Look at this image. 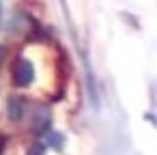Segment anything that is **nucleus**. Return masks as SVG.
Returning a JSON list of instances; mask_svg holds the SVG:
<instances>
[{
    "label": "nucleus",
    "mask_w": 157,
    "mask_h": 155,
    "mask_svg": "<svg viewBox=\"0 0 157 155\" xmlns=\"http://www.w3.org/2000/svg\"><path fill=\"white\" fill-rule=\"evenodd\" d=\"M33 80H35L33 63L26 58H17L13 65V82L17 86H28V84H33Z\"/></svg>",
    "instance_id": "obj_1"
},
{
    "label": "nucleus",
    "mask_w": 157,
    "mask_h": 155,
    "mask_svg": "<svg viewBox=\"0 0 157 155\" xmlns=\"http://www.w3.org/2000/svg\"><path fill=\"white\" fill-rule=\"evenodd\" d=\"M7 112H9V118H11V121H20V118L24 116V101H22L20 97H9Z\"/></svg>",
    "instance_id": "obj_2"
},
{
    "label": "nucleus",
    "mask_w": 157,
    "mask_h": 155,
    "mask_svg": "<svg viewBox=\"0 0 157 155\" xmlns=\"http://www.w3.org/2000/svg\"><path fill=\"white\" fill-rule=\"evenodd\" d=\"M48 127H50V112L48 110H39V114L35 116V131L43 134Z\"/></svg>",
    "instance_id": "obj_3"
},
{
    "label": "nucleus",
    "mask_w": 157,
    "mask_h": 155,
    "mask_svg": "<svg viewBox=\"0 0 157 155\" xmlns=\"http://www.w3.org/2000/svg\"><path fill=\"white\" fill-rule=\"evenodd\" d=\"M48 142L60 149V146H63V136H58V134H54V131H50V136H48Z\"/></svg>",
    "instance_id": "obj_4"
},
{
    "label": "nucleus",
    "mask_w": 157,
    "mask_h": 155,
    "mask_svg": "<svg viewBox=\"0 0 157 155\" xmlns=\"http://www.w3.org/2000/svg\"><path fill=\"white\" fill-rule=\"evenodd\" d=\"M28 155H43V146H41V144H35V146H30Z\"/></svg>",
    "instance_id": "obj_5"
},
{
    "label": "nucleus",
    "mask_w": 157,
    "mask_h": 155,
    "mask_svg": "<svg viewBox=\"0 0 157 155\" xmlns=\"http://www.w3.org/2000/svg\"><path fill=\"white\" fill-rule=\"evenodd\" d=\"M2 149H5V138L0 136V155H2Z\"/></svg>",
    "instance_id": "obj_6"
},
{
    "label": "nucleus",
    "mask_w": 157,
    "mask_h": 155,
    "mask_svg": "<svg viewBox=\"0 0 157 155\" xmlns=\"http://www.w3.org/2000/svg\"><path fill=\"white\" fill-rule=\"evenodd\" d=\"M2 58H5V50L0 48V65H2Z\"/></svg>",
    "instance_id": "obj_7"
}]
</instances>
